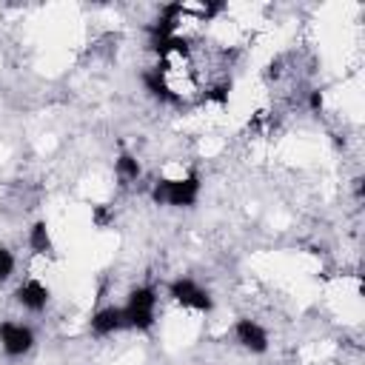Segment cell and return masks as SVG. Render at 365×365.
I'll return each mask as SVG.
<instances>
[{"instance_id":"obj_11","label":"cell","mask_w":365,"mask_h":365,"mask_svg":"<svg viewBox=\"0 0 365 365\" xmlns=\"http://www.w3.org/2000/svg\"><path fill=\"white\" fill-rule=\"evenodd\" d=\"M14 268H17V259H14V254H11L9 248H3V245H0V285H6V282L11 279Z\"/></svg>"},{"instance_id":"obj_9","label":"cell","mask_w":365,"mask_h":365,"mask_svg":"<svg viewBox=\"0 0 365 365\" xmlns=\"http://www.w3.org/2000/svg\"><path fill=\"white\" fill-rule=\"evenodd\" d=\"M26 242H29V251L37 254V257H51L54 254V240H51V231H48V222L46 220L31 222Z\"/></svg>"},{"instance_id":"obj_12","label":"cell","mask_w":365,"mask_h":365,"mask_svg":"<svg viewBox=\"0 0 365 365\" xmlns=\"http://www.w3.org/2000/svg\"><path fill=\"white\" fill-rule=\"evenodd\" d=\"M308 103H311L314 111H319V108H322V94H319V91H311V100H308Z\"/></svg>"},{"instance_id":"obj_4","label":"cell","mask_w":365,"mask_h":365,"mask_svg":"<svg viewBox=\"0 0 365 365\" xmlns=\"http://www.w3.org/2000/svg\"><path fill=\"white\" fill-rule=\"evenodd\" d=\"M0 348L11 359L26 356L34 348V331H31V325L14 322V319H3L0 322Z\"/></svg>"},{"instance_id":"obj_7","label":"cell","mask_w":365,"mask_h":365,"mask_svg":"<svg viewBox=\"0 0 365 365\" xmlns=\"http://www.w3.org/2000/svg\"><path fill=\"white\" fill-rule=\"evenodd\" d=\"M140 80H143V88L157 100V103H165V106H182V97L168 86V80L163 77V71L154 66V68H145L143 74H140Z\"/></svg>"},{"instance_id":"obj_10","label":"cell","mask_w":365,"mask_h":365,"mask_svg":"<svg viewBox=\"0 0 365 365\" xmlns=\"http://www.w3.org/2000/svg\"><path fill=\"white\" fill-rule=\"evenodd\" d=\"M114 177L120 180V185H131V182H137V180L143 177V165H140V160H137L134 154H128V151H120L117 160H114Z\"/></svg>"},{"instance_id":"obj_8","label":"cell","mask_w":365,"mask_h":365,"mask_svg":"<svg viewBox=\"0 0 365 365\" xmlns=\"http://www.w3.org/2000/svg\"><path fill=\"white\" fill-rule=\"evenodd\" d=\"M88 328H91L94 336H111V334L123 331L125 328L123 308L120 305H103V308H97L91 314V319H88Z\"/></svg>"},{"instance_id":"obj_6","label":"cell","mask_w":365,"mask_h":365,"mask_svg":"<svg viewBox=\"0 0 365 365\" xmlns=\"http://www.w3.org/2000/svg\"><path fill=\"white\" fill-rule=\"evenodd\" d=\"M48 299H51V291H48V285H46L43 279L29 277V279H23V282L14 288V302H17L20 308L31 311V314H40V311L48 305Z\"/></svg>"},{"instance_id":"obj_3","label":"cell","mask_w":365,"mask_h":365,"mask_svg":"<svg viewBox=\"0 0 365 365\" xmlns=\"http://www.w3.org/2000/svg\"><path fill=\"white\" fill-rule=\"evenodd\" d=\"M168 297H171L177 305L188 308V311H200V314H211V311H214V299H211L208 288H202V285H200L197 279H191V277H174V279L168 282Z\"/></svg>"},{"instance_id":"obj_5","label":"cell","mask_w":365,"mask_h":365,"mask_svg":"<svg viewBox=\"0 0 365 365\" xmlns=\"http://www.w3.org/2000/svg\"><path fill=\"white\" fill-rule=\"evenodd\" d=\"M234 342H237L242 351H248V354H265V351L271 348L268 331H265L257 319H251V317H240V319L234 322Z\"/></svg>"},{"instance_id":"obj_2","label":"cell","mask_w":365,"mask_h":365,"mask_svg":"<svg viewBox=\"0 0 365 365\" xmlns=\"http://www.w3.org/2000/svg\"><path fill=\"white\" fill-rule=\"evenodd\" d=\"M157 288L154 285H137L128 291L125 302L120 305L123 308V317H125V328L131 331H151L154 322H157Z\"/></svg>"},{"instance_id":"obj_1","label":"cell","mask_w":365,"mask_h":365,"mask_svg":"<svg viewBox=\"0 0 365 365\" xmlns=\"http://www.w3.org/2000/svg\"><path fill=\"white\" fill-rule=\"evenodd\" d=\"M202 182L197 171L180 174V177H157L151 182V200L154 205H165V208H194L200 200Z\"/></svg>"}]
</instances>
